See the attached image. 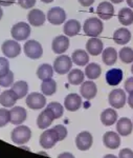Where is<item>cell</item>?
Instances as JSON below:
<instances>
[{
  "label": "cell",
  "mask_w": 133,
  "mask_h": 158,
  "mask_svg": "<svg viewBox=\"0 0 133 158\" xmlns=\"http://www.w3.org/2000/svg\"><path fill=\"white\" fill-rule=\"evenodd\" d=\"M12 37L16 41H22L29 37L30 35V27L25 22H18L12 27L11 30Z\"/></svg>",
  "instance_id": "3"
},
{
  "label": "cell",
  "mask_w": 133,
  "mask_h": 158,
  "mask_svg": "<svg viewBox=\"0 0 133 158\" xmlns=\"http://www.w3.org/2000/svg\"><path fill=\"white\" fill-rule=\"evenodd\" d=\"M102 54V59H103L104 63L107 65H113L117 60V53L114 48H107L105 49Z\"/></svg>",
  "instance_id": "27"
},
{
  "label": "cell",
  "mask_w": 133,
  "mask_h": 158,
  "mask_svg": "<svg viewBox=\"0 0 133 158\" xmlns=\"http://www.w3.org/2000/svg\"><path fill=\"white\" fill-rule=\"evenodd\" d=\"M58 141H59L58 135L56 133L55 130H53V128L50 130H46V131L41 134L40 144L44 149H52L53 147H55V144Z\"/></svg>",
  "instance_id": "8"
},
{
  "label": "cell",
  "mask_w": 133,
  "mask_h": 158,
  "mask_svg": "<svg viewBox=\"0 0 133 158\" xmlns=\"http://www.w3.org/2000/svg\"><path fill=\"white\" fill-rule=\"evenodd\" d=\"M126 1H127L128 6H129L130 7H132V9H133V0H126Z\"/></svg>",
  "instance_id": "48"
},
{
  "label": "cell",
  "mask_w": 133,
  "mask_h": 158,
  "mask_svg": "<svg viewBox=\"0 0 133 158\" xmlns=\"http://www.w3.org/2000/svg\"><path fill=\"white\" fill-rule=\"evenodd\" d=\"M2 15H3V12H2V9L0 7V19L2 18Z\"/></svg>",
  "instance_id": "52"
},
{
  "label": "cell",
  "mask_w": 133,
  "mask_h": 158,
  "mask_svg": "<svg viewBox=\"0 0 133 158\" xmlns=\"http://www.w3.org/2000/svg\"><path fill=\"white\" fill-rule=\"evenodd\" d=\"M79 2H80V4L83 6H90L93 4L94 0H79Z\"/></svg>",
  "instance_id": "45"
},
{
  "label": "cell",
  "mask_w": 133,
  "mask_h": 158,
  "mask_svg": "<svg viewBox=\"0 0 133 158\" xmlns=\"http://www.w3.org/2000/svg\"><path fill=\"white\" fill-rule=\"evenodd\" d=\"M131 72H132V74H133V65L131 67Z\"/></svg>",
  "instance_id": "53"
},
{
  "label": "cell",
  "mask_w": 133,
  "mask_h": 158,
  "mask_svg": "<svg viewBox=\"0 0 133 158\" xmlns=\"http://www.w3.org/2000/svg\"><path fill=\"white\" fill-rule=\"evenodd\" d=\"M104 158H117V157L112 154H108V155H106V156H104Z\"/></svg>",
  "instance_id": "50"
},
{
  "label": "cell",
  "mask_w": 133,
  "mask_h": 158,
  "mask_svg": "<svg viewBox=\"0 0 133 158\" xmlns=\"http://www.w3.org/2000/svg\"><path fill=\"white\" fill-rule=\"evenodd\" d=\"M17 99L18 98L14 92L12 90H7L2 92L1 95H0V103L6 108H11V106H14Z\"/></svg>",
  "instance_id": "26"
},
{
  "label": "cell",
  "mask_w": 133,
  "mask_h": 158,
  "mask_svg": "<svg viewBox=\"0 0 133 158\" xmlns=\"http://www.w3.org/2000/svg\"><path fill=\"white\" fill-rule=\"evenodd\" d=\"M133 130V123L129 118L126 117H123L119 118L116 122V131L119 135L122 136H128V135L131 134Z\"/></svg>",
  "instance_id": "20"
},
{
  "label": "cell",
  "mask_w": 133,
  "mask_h": 158,
  "mask_svg": "<svg viewBox=\"0 0 133 158\" xmlns=\"http://www.w3.org/2000/svg\"><path fill=\"white\" fill-rule=\"evenodd\" d=\"M24 54L30 59H39L43 55V49L40 42L36 40H29L24 43Z\"/></svg>",
  "instance_id": "4"
},
{
  "label": "cell",
  "mask_w": 133,
  "mask_h": 158,
  "mask_svg": "<svg viewBox=\"0 0 133 158\" xmlns=\"http://www.w3.org/2000/svg\"><path fill=\"white\" fill-rule=\"evenodd\" d=\"M10 116H11V120H10L11 123L15 126L21 124L26 119V111L22 106H14L10 111Z\"/></svg>",
  "instance_id": "18"
},
{
  "label": "cell",
  "mask_w": 133,
  "mask_h": 158,
  "mask_svg": "<svg viewBox=\"0 0 133 158\" xmlns=\"http://www.w3.org/2000/svg\"><path fill=\"white\" fill-rule=\"evenodd\" d=\"M71 60L72 62H75L76 65H86L89 61V56L88 54L83 50H76L72 53L71 55Z\"/></svg>",
  "instance_id": "29"
},
{
  "label": "cell",
  "mask_w": 133,
  "mask_h": 158,
  "mask_svg": "<svg viewBox=\"0 0 133 158\" xmlns=\"http://www.w3.org/2000/svg\"><path fill=\"white\" fill-rule=\"evenodd\" d=\"M47 20L52 24H55V25L62 24L66 20V13L62 7L55 6L48 11Z\"/></svg>",
  "instance_id": "9"
},
{
  "label": "cell",
  "mask_w": 133,
  "mask_h": 158,
  "mask_svg": "<svg viewBox=\"0 0 133 158\" xmlns=\"http://www.w3.org/2000/svg\"><path fill=\"white\" fill-rule=\"evenodd\" d=\"M11 90L14 92L18 99H21V98H23L27 94V92H29V85H27V83L25 82V81L20 80V81L15 82L14 85H12Z\"/></svg>",
  "instance_id": "30"
},
{
  "label": "cell",
  "mask_w": 133,
  "mask_h": 158,
  "mask_svg": "<svg viewBox=\"0 0 133 158\" xmlns=\"http://www.w3.org/2000/svg\"><path fill=\"white\" fill-rule=\"evenodd\" d=\"M11 120V116H10V111L6 109H0V128L4 127Z\"/></svg>",
  "instance_id": "38"
},
{
  "label": "cell",
  "mask_w": 133,
  "mask_h": 158,
  "mask_svg": "<svg viewBox=\"0 0 133 158\" xmlns=\"http://www.w3.org/2000/svg\"><path fill=\"white\" fill-rule=\"evenodd\" d=\"M86 50L91 56H98L103 52V42L98 37H91L86 43Z\"/></svg>",
  "instance_id": "19"
},
{
  "label": "cell",
  "mask_w": 133,
  "mask_h": 158,
  "mask_svg": "<svg viewBox=\"0 0 133 158\" xmlns=\"http://www.w3.org/2000/svg\"><path fill=\"white\" fill-rule=\"evenodd\" d=\"M58 158H75V156L70 153H63V154L59 155Z\"/></svg>",
  "instance_id": "46"
},
{
  "label": "cell",
  "mask_w": 133,
  "mask_h": 158,
  "mask_svg": "<svg viewBox=\"0 0 133 158\" xmlns=\"http://www.w3.org/2000/svg\"><path fill=\"white\" fill-rule=\"evenodd\" d=\"M53 75V69L47 63L41 64L37 70V76L41 80H46V79L52 78Z\"/></svg>",
  "instance_id": "32"
},
{
  "label": "cell",
  "mask_w": 133,
  "mask_h": 158,
  "mask_svg": "<svg viewBox=\"0 0 133 158\" xmlns=\"http://www.w3.org/2000/svg\"><path fill=\"white\" fill-rule=\"evenodd\" d=\"M103 142L106 148L114 150L117 149L119 147V144H121V138H119V135L116 134L115 132L110 131L105 133L103 137Z\"/></svg>",
  "instance_id": "17"
},
{
  "label": "cell",
  "mask_w": 133,
  "mask_h": 158,
  "mask_svg": "<svg viewBox=\"0 0 133 158\" xmlns=\"http://www.w3.org/2000/svg\"><path fill=\"white\" fill-rule=\"evenodd\" d=\"M117 17H119V21L123 25H130L133 23V11L131 9L124 7L119 10Z\"/></svg>",
  "instance_id": "28"
},
{
  "label": "cell",
  "mask_w": 133,
  "mask_h": 158,
  "mask_svg": "<svg viewBox=\"0 0 133 158\" xmlns=\"http://www.w3.org/2000/svg\"><path fill=\"white\" fill-rule=\"evenodd\" d=\"M27 19L30 25L33 27H40L45 22V14L41 10L33 9L27 15Z\"/></svg>",
  "instance_id": "21"
},
{
  "label": "cell",
  "mask_w": 133,
  "mask_h": 158,
  "mask_svg": "<svg viewBox=\"0 0 133 158\" xmlns=\"http://www.w3.org/2000/svg\"><path fill=\"white\" fill-rule=\"evenodd\" d=\"M26 104L32 110H40L46 104V99L43 94L30 93L26 98Z\"/></svg>",
  "instance_id": "11"
},
{
  "label": "cell",
  "mask_w": 133,
  "mask_h": 158,
  "mask_svg": "<svg viewBox=\"0 0 133 158\" xmlns=\"http://www.w3.org/2000/svg\"><path fill=\"white\" fill-rule=\"evenodd\" d=\"M10 72V62L6 58L0 57V77L6 75Z\"/></svg>",
  "instance_id": "39"
},
{
  "label": "cell",
  "mask_w": 133,
  "mask_h": 158,
  "mask_svg": "<svg viewBox=\"0 0 133 158\" xmlns=\"http://www.w3.org/2000/svg\"><path fill=\"white\" fill-rule=\"evenodd\" d=\"M102 73V68L100 67V64L98 63H89L88 65L85 69V75L88 77L89 79H96L100 77Z\"/></svg>",
  "instance_id": "34"
},
{
  "label": "cell",
  "mask_w": 133,
  "mask_h": 158,
  "mask_svg": "<svg viewBox=\"0 0 133 158\" xmlns=\"http://www.w3.org/2000/svg\"><path fill=\"white\" fill-rule=\"evenodd\" d=\"M119 59L124 63H131L133 62V50L131 48L125 47L119 50Z\"/></svg>",
  "instance_id": "35"
},
{
  "label": "cell",
  "mask_w": 133,
  "mask_h": 158,
  "mask_svg": "<svg viewBox=\"0 0 133 158\" xmlns=\"http://www.w3.org/2000/svg\"><path fill=\"white\" fill-rule=\"evenodd\" d=\"M127 102H128V104L130 106V108L133 109V93H132V94H130V95H129Z\"/></svg>",
  "instance_id": "47"
},
{
  "label": "cell",
  "mask_w": 133,
  "mask_h": 158,
  "mask_svg": "<svg viewBox=\"0 0 133 158\" xmlns=\"http://www.w3.org/2000/svg\"><path fill=\"white\" fill-rule=\"evenodd\" d=\"M53 130H55L56 133H57V135H58L59 141L63 140L66 136H67V129H66L65 127H63L62 124H58V126H56L55 128H53Z\"/></svg>",
  "instance_id": "40"
},
{
  "label": "cell",
  "mask_w": 133,
  "mask_h": 158,
  "mask_svg": "<svg viewBox=\"0 0 133 158\" xmlns=\"http://www.w3.org/2000/svg\"><path fill=\"white\" fill-rule=\"evenodd\" d=\"M82 106V98L78 94H69L65 97L64 100V106L67 111L76 112L81 108Z\"/></svg>",
  "instance_id": "15"
},
{
  "label": "cell",
  "mask_w": 133,
  "mask_h": 158,
  "mask_svg": "<svg viewBox=\"0 0 133 158\" xmlns=\"http://www.w3.org/2000/svg\"><path fill=\"white\" fill-rule=\"evenodd\" d=\"M80 93L82 95V97L87 99V100H90L96 97V93H98V89H96V83L92 81H84L81 85L80 88Z\"/></svg>",
  "instance_id": "13"
},
{
  "label": "cell",
  "mask_w": 133,
  "mask_h": 158,
  "mask_svg": "<svg viewBox=\"0 0 133 158\" xmlns=\"http://www.w3.org/2000/svg\"><path fill=\"white\" fill-rule=\"evenodd\" d=\"M12 140L14 143L16 144H24L26 142H29V140L30 139V136H32V131L29 127L25 126H19L16 127L12 132Z\"/></svg>",
  "instance_id": "2"
},
{
  "label": "cell",
  "mask_w": 133,
  "mask_h": 158,
  "mask_svg": "<svg viewBox=\"0 0 133 158\" xmlns=\"http://www.w3.org/2000/svg\"><path fill=\"white\" fill-rule=\"evenodd\" d=\"M1 51L7 58H15L21 53V47L16 40H6L2 43Z\"/></svg>",
  "instance_id": "7"
},
{
  "label": "cell",
  "mask_w": 133,
  "mask_h": 158,
  "mask_svg": "<svg viewBox=\"0 0 133 158\" xmlns=\"http://www.w3.org/2000/svg\"><path fill=\"white\" fill-rule=\"evenodd\" d=\"M103 22L101 21V19L96 18V17L87 19L83 25L84 32L89 37H98L103 32Z\"/></svg>",
  "instance_id": "1"
},
{
  "label": "cell",
  "mask_w": 133,
  "mask_h": 158,
  "mask_svg": "<svg viewBox=\"0 0 133 158\" xmlns=\"http://www.w3.org/2000/svg\"><path fill=\"white\" fill-rule=\"evenodd\" d=\"M117 112L113 109H106L101 114V121L104 126L110 127L116 122Z\"/></svg>",
  "instance_id": "24"
},
{
  "label": "cell",
  "mask_w": 133,
  "mask_h": 158,
  "mask_svg": "<svg viewBox=\"0 0 133 158\" xmlns=\"http://www.w3.org/2000/svg\"><path fill=\"white\" fill-rule=\"evenodd\" d=\"M81 31V23L76 19H70L64 24V34L66 36H76Z\"/></svg>",
  "instance_id": "25"
},
{
  "label": "cell",
  "mask_w": 133,
  "mask_h": 158,
  "mask_svg": "<svg viewBox=\"0 0 133 158\" xmlns=\"http://www.w3.org/2000/svg\"><path fill=\"white\" fill-rule=\"evenodd\" d=\"M124 73L121 69H110L106 73V81L109 85H117L122 82Z\"/></svg>",
  "instance_id": "22"
},
{
  "label": "cell",
  "mask_w": 133,
  "mask_h": 158,
  "mask_svg": "<svg viewBox=\"0 0 133 158\" xmlns=\"http://www.w3.org/2000/svg\"><path fill=\"white\" fill-rule=\"evenodd\" d=\"M127 97L126 93L122 89H115L112 90L109 94V103L112 108L114 109H121L126 104Z\"/></svg>",
  "instance_id": "5"
},
{
  "label": "cell",
  "mask_w": 133,
  "mask_h": 158,
  "mask_svg": "<svg viewBox=\"0 0 133 158\" xmlns=\"http://www.w3.org/2000/svg\"><path fill=\"white\" fill-rule=\"evenodd\" d=\"M14 85V73L10 71L6 75L0 77V85L3 86V88H7V86H11Z\"/></svg>",
  "instance_id": "37"
},
{
  "label": "cell",
  "mask_w": 133,
  "mask_h": 158,
  "mask_svg": "<svg viewBox=\"0 0 133 158\" xmlns=\"http://www.w3.org/2000/svg\"><path fill=\"white\" fill-rule=\"evenodd\" d=\"M46 108L49 109L50 111L53 112V115H55V118L56 119H58V118H60V117H62L63 112H64L62 104H60L59 102H50L46 106Z\"/></svg>",
  "instance_id": "36"
},
{
  "label": "cell",
  "mask_w": 133,
  "mask_h": 158,
  "mask_svg": "<svg viewBox=\"0 0 133 158\" xmlns=\"http://www.w3.org/2000/svg\"><path fill=\"white\" fill-rule=\"evenodd\" d=\"M55 115L49 109H45L44 111L41 112V114L38 116L37 119V124L39 129H47L50 124L53 123V121L55 120Z\"/></svg>",
  "instance_id": "14"
},
{
  "label": "cell",
  "mask_w": 133,
  "mask_h": 158,
  "mask_svg": "<svg viewBox=\"0 0 133 158\" xmlns=\"http://www.w3.org/2000/svg\"><path fill=\"white\" fill-rule=\"evenodd\" d=\"M92 143H93L92 135L87 131L81 132L76 138V148L80 151H87V150H89L91 146H92Z\"/></svg>",
  "instance_id": "10"
},
{
  "label": "cell",
  "mask_w": 133,
  "mask_h": 158,
  "mask_svg": "<svg viewBox=\"0 0 133 158\" xmlns=\"http://www.w3.org/2000/svg\"><path fill=\"white\" fill-rule=\"evenodd\" d=\"M18 3L23 9H32L36 4V0H18Z\"/></svg>",
  "instance_id": "41"
},
{
  "label": "cell",
  "mask_w": 133,
  "mask_h": 158,
  "mask_svg": "<svg viewBox=\"0 0 133 158\" xmlns=\"http://www.w3.org/2000/svg\"><path fill=\"white\" fill-rule=\"evenodd\" d=\"M125 91L129 94L133 93V77L128 78L125 82Z\"/></svg>",
  "instance_id": "43"
},
{
  "label": "cell",
  "mask_w": 133,
  "mask_h": 158,
  "mask_svg": "<svg viewBox=\"0 0 133 158\" xmlns=\"http://www.w3.org/2000/svg\"><path fill=\"white\" fill-rule=\"evenodd\" d=\"M72 67V60L67 55H61L53 62V70L60 75L68 73Z\"/></svg>",
  "instance_id": "6"
},
{
  "label": "cell",
  "mask_w": 133,
  "mask_h": 158,
  "mask_svg": "<svg viewBox=\"0 0 133 158\" xmlns=\"http://www.w3.org/2000/svg\"><path fill=\"white\" fill-rule=\"evenodd\" d=\"M119 158H133V151L131 149H123L119 152Z\"/></svg>",
  "instance_id": "42"
},
{
  "label": "cell",
  "mask_w": 133,
  "mask_h": 158,
  "mask_svg": "<svg viewBox=\"0 0 133 158\" xmlns=\"http://www.w3.org/2000/svg\"><path fill=\"white\" fill-rule=\"evenodd\" d=\"M96 13H98L99 17L101 19L109 20L110 18H112L113 15H114V7L111 3H110V2L103 1L98 6Z\"/></svg>",
  "instance_id": "16"
},
{
  "label": "cell",
  "mask_w": 133,
  "mask_h": 158,
  "mask_svg": "<svg viewBox=\"0 0 133 158\" xmlns=\"http://www.w3.org/2000/svg\"><path fill=\"white\" fill-rule=\"evenodd\" d=\"M42 2H44V3H50V2H53V0H41Z\"/></svg>",
  "instance_id": "51"
},
{
  "label": "cell",
  "mask_w": 133,
  "mask_h": 158,
  "mask_svg": "<svg viewBox=\"0 0 133 158\" xmlns=\"http://www.w3.org/2000/svg\"><path fill=\"white\" fill-rule=\"evenodd\" d=\"M69 48V39L66 35H60L53 40L52 49L56 54H63Z\"/></svg>",
  "instance_id": "12"
},
{
  "label": "cell",
  "mask_w": 133,
  "mask_h": 158,
  "mask_svg": "<svg viewBox=\"0 0 133 158\" xmlns=\"http://www.w3.org/2000/svg\"><path fill=\"white\" fill-rule=\"evenodd\" d=\"M41 91H42L43 95L52 96L57 91V83L53 78L43 80L42 85H41Z\"/></svg>",
  "instance_id": "31"
},
{
  "label": "cell",
  "mask_w": 133,
  "mask_h": 158,
  "mask_svg": "<svg viewBox=\"0 0 133 158\" xmlns=\"http://www.w3.org/2000/svg\"><path fill=\"white\" fill-rule=\"evenodd\" d=\"M113 40L117 44H126L131 40V33L126 27L117 29L113 34Z\"/></svg>",
  "instance_id": "23"
},
{
  "label": "cell",
  "mask_w": 133,
  "mask_h": 158,
  "mask_svg": "<svg viewBox=\"0 0 133 158\" xmlns=\"http://www.w3.org/2000/svg\"><path fill=\"white\" fill-rule=\"evenodd\" d=\"M84 77H85V75L81 70L75 69V70L70 71L69 74H68V81H69L70 85H82L84 82Z\"/></svg>",
  "instance_id": "33"
},
{
  "label": "cell",
  "mask_w": 133,
  "mask_h": 158,
  "mask_svg": "<svg viewBox=\"0 0 133 158\" xmlns=\"http://www.w3.org/2000/svg\"><path fill=\"white\" fill-rule=\"evenodd\" d=\"M110 1L112 2V3H121V2H123L124 1V0H110Z\"/></svg>",
  "instance_id": "49"
},
{
  "label": "cell",
  "mask_w": 133,
  "mask_h": 158,
  "mask_svg": "<svg viewBox=\"0 0 133 158\" xmlns=\"http://www.w3.org/2000/svg\"><path fill=\"white\" fill-rule=\"evenodd\" d=\"M16 0H0V6H10L13 3H15Z\"/></svg>",
  "instance_id": "44"
}]
</instances>
